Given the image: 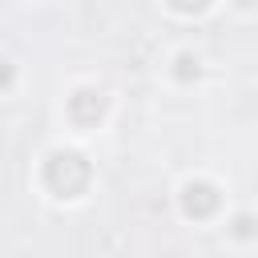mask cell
<instances>
[{
  "label": "cell",
  "mask_w": 258,
  "mask_h": 258,
  "mask_svg": "<svg viewBox=\"0 0 258 258\" xmlns=\"http://www.w3.org/2000/svg\"><path fill=\"white\" fill-rule=\"evenodd\" d=\"M12 4H20V8H44L48 0H12Z\"/></svg>",
  "instance_id": "9"
},
{
  "label": "cell",
  "mask_w": 258,
  "mask_h": 258,
  "mask_svg": "<svg viewBox=\"0 0 258 258\" xmlns=\"http://www.w3.org/2000/svg\"><path fill=\"white\" fill-rule=\"evenodd\" d=\"M234 181L210 165H194V169H181L173 181H169V214L185 226V230H198V234H214L226 214L234 210Z\"/></svg>",
  "instance_id": "3"
},
{
  "label": "cell",
  "mask_w": 258,
  "mask_h": 258,
  "mask_svg": "<svg viewBox=\"0 0 258 258\" xmlns=\"http://www.w3.org/2000/svg\"><path fill=\"white\" fill-rule=\"evenodd\" d=\"M28 194L56 214H77L101 194V165L89 141L52 137L28 161Z\"/></svg>",
  "instance_id": "1"
},
{
  "label": "cell",
  "mask_w": 258,
  "mask_h": 258,
  "mask_svg": "<svg viewBox=\"0 0 258 258\" xmlns=\"http://www.w3.org/2000/svg\"><path fill=\"white\" fill-rule=\"evenodd\" d=\"M214 81V56L198 40H173L157 60V85L169 97H198Z\"/></svg>",
  "instance_id": "4"
},
{
  "label": "cell",
  "mask_w": 258,
  "mask_h": 258,
  "mask_svg": "<svg viewBox=\"0 0 258 258\" xmlns=\"http://www.w3.org/2000/svg\"><path fill=\"white\" fill-rule=\"evenodd\" d=\"M121 117V93L101 73H69L52 97V125L60 137L97 145Z\"/></svg>",
  "instance_id": "2"
},
{
  "label": "cell",
  "mask_w": 258,
  "mask_h": 258,
  "mask_svg": "<svg viewBox=\"0 0 258 258\" xmlns=\"http://www.w3.org/2000/svg\"><path fill=\"white\" fill-rule=\"evenodd\" d=\"M149 4L177 28H198L222 12V0H149Z\"/></svg>",
  "instance_id": "6"
},
{
  "label": "cell",
  "mask_w": 258,
  "mask_h": 258,
  "mask_svg": "<svg viewBox=\"0 0 258 258\" xmlns=\"http://www.w3.org/2000/svg\"><path fill=\"white\" fill-rule=\"evenodd\" d=\"M214 238L226 254H258V202H234Z\"/></svg>",
  "instance_id": "5"
},
{
  "label": "cell",
  "mask_w": 258,
  "mask_h": 258,
  "mask_svg": "<svg viewBox=\"0 0 258 258\" xmlns=\"http://www.w3.org/2000/svg\"><path fill=\"white\" fill-rule=\"evenodd\" d=\"M24 89H28V64L12 48H0V101H16L24 97Z\"/></svg>",
  "instance_id": "7"
},
{
  "label": "cell",
  "mask_w": 258,
  "mask_h": 258,
  "mask_svg": "<svg viewBox=\"0 0 258 258\" xmlns=\"http://www.w3.org/2000/svg\"><path fill=\"white\" fill-rule=\"evenodd\" d=\"M222 12L238 24H258V0H222Z\"/></svg>",
  "instance_id": "8"
}]
</instances>
